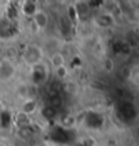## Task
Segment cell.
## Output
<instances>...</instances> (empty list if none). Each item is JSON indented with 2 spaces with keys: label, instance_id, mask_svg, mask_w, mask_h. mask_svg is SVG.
Segmentation results:
<instances>
[{
  "label": "cell",
  "instance_id": "4",
  "mask_svg": "<svg viewBox=\"0 0 139 146\" xmlns=\"http://www.w3.org/2000/svg\"><path fill=\"white\" fill-rule=\"evenodd\" d=\"M64 62H66V57H64L63 52H57V53L51 55V64L55 68L64 67Z\"/></svg>",
  "mask_w": 139,
  "mask_h": 146
},
{
  "label": "cell",
  "instance_id": "1",
  "mask_svg": "<svg viewBox=\"0 0 139 146\" xmlns=\"http://www.w3.org/2000/svg\"><path fill=\"white\" fill-rule=\"evenodd\" d=\"M42 57V49L38 46H29L25 52V60L29 64H38Z\"/></svg>",
  "mask_w": 139,
  "mask_h": 146
},
{
  "label": "cell",
  "instance_id": "3",
  "mask_svg": "<svg viewBox=\"0 0 139 146\" xmlns=\"http://www.w3.org/2000/svg\"><path fill=\"white\" fill-rule=\"evenodd\" d=\"M14 74V67L10 62H1L0 63V79H8Z\"/></svg>",
  "mask_w": 139,
  "mask_h": 146
},
{
  "label": "cell",
  "instance_id": "2",
  "mask_svg": "<svg viewBox=\"0 0 139 146\" xmlns=\"http://www.w3.org/2000/svg\"><path fill=\"white\" fill-rule=\"evenodd\" d=\"M33 21L37 25L38 29L44 30L45 27L48 26V23H49V17H48V14L45 13L44 10H37L34 13V15H33Z\"/></svg>",
  "mask_w": 139,
  "mask_h": 146
},
{
  "label": "cell",
  "instance_id": "5",
  "mask_svg": "<svg viewBox=\"0 0 139 146\" xmlns=\"http://www.w3.org/2000/svg\"><path fill=\"white\" fill-rule=\"evenodd\" d=\"M56 72H57V76H59V78H64V76L67 75L66 67H59V68H56Z\"/></svg>",
  "mask_w": 139,
  "mask_h": 146
}]
</instances>
